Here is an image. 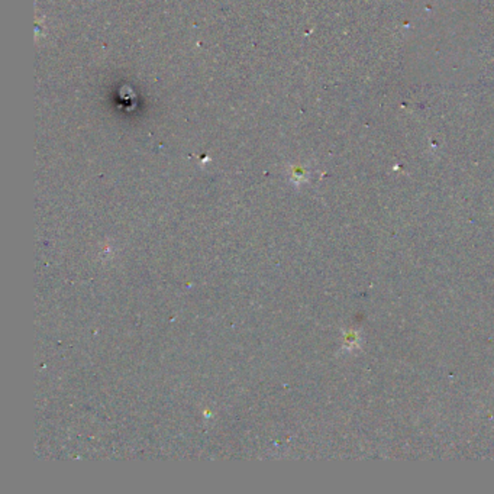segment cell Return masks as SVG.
Wrapping results in <instances>:
<instances>
[{"instance_id":"1","label":"cell","mask_w":494,"mask_h":494,"mask_svg":"<svg viewBox=\"0 0 494 494\" xmlns=\"http://www.w3.org/2000/svg\"><path fill=\"white\" fill-rule=\"evenodd\" d=\"M357 342H358V335H357V332H351L350 335L346 336V339H345V345H350L351 348L355 346Z\"/></svg>"}]
</instances>
